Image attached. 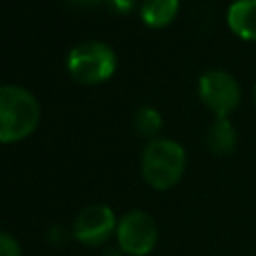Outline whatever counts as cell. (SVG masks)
I'll use <instances>...</instances> for the list:
<instances>
[{
  "instance_id": "obj_1",
  "label": "cell",
  "mask_w": 256,
  "mask_h": 256,
  "mask_svg": "<svg viewBox=\"0 0 256 256\" xmlns=\"http://www.w3.org/2000/svg\"><path fill=\"white\" fill-rule=\"evenodd\" d=\"M40 122L36 96L16 84L0 86V144L28 138Z\"/></svg>"
},
{
  "instance_id": "obj_2",
  "label": "cell",
  "mask_w": 256,
  "mask_h": 256,
  "mask_svg": "<svg viewBox=\"0 0 256 256\" xmlns=\"http://www.w3.org/2000/svg\"><path fill=\"white\" fill-rule=\"evenodd\" d=\"M186 168V152L184 148L170 138H154L146 144L140 170L148 186L154 190H170L176 186Z\"/></svg>"
},
{
  "instance_id": "obj_3",
  "label": "cell",
  "mask_w": 256,
  "mask_h": 256,
  "mask_svg": "<svg viewBox=\"0 0 256 256\" xmlns=\"http://www.w3.org/2000/svg\"><path fill=\"white\" fill-rule=\"evenodd\" d=\"M114 50L100 40L76 44L66 58L68 74L80 84H102L116 72Z\"/></svg>"
},
{
  "instance_id": "obj_4",
  "label": "cell",
  "mask_w": 256,
  "mask_h": 256,
  "mask_svg": "<svg viewBox=\"0 0 256 256\" xmlns=\"http://www.w3.org/2000/svg\"><path fill=\"white\" fill-rule=\"evenodd\" d=\"M198 96L216 118H228L242 100L238 80L226 70H208L198 78Z\"/></svg>"
},
{
  "instance_id": "obj_5",
  "label": "cell",
  "mask_w": 256,
  "mask_h": 256,
  "mask_svg": "<svg viewBox=\"0 0 256 256\" xmlns=\"http://www.w3.org/2000/svg\"><path fill=\"white\" fill-rule=\"evenodd\" d=\"M116 240L124 254L148 256L158 242V226L144 210H130L116 226Z\"/></svg>"
},
{
  "instance_id": "obj_6",
  "label": "cell",
  "mask_w": 256,
  "mask_h": 256,
  "mask_svg": "<svg viewBox=\"0 0 256 256\" xmlns=\"http://www.w3.org/2000/svg\"><path fill=\"white\" fill-rule=\"evenodd\" d=\"M116 214L106 204H90L82 208L74 220L72 236L84 246H102L116 232Z\"/></svg>"
},
{
  "instance_id": "obj_7",
  "label": "cell",
  "mask_w": 256,
  "mask_h": 256,
  "mask_svg": "<svg viewBox=\"0 0 256 256\" xmlns=\"http://www.w3.org/2000/svg\"><path fill=\"white\" fill-rule=\"evenodd\" d=\"M226 22L238 38L256 42V0H234L228 6Z\"/></svg>"
},
{
  "instance_id": "obj_8",
  "label": "cell",
  "mask_w": 256,
  "mask_h": 256,
  "mask_svg": "<svg viewBox=\"0 0 256 256\" xmlns=\"http://www.w3.org/2000/svg\"><path fill=\"white\" fill-rule=\"evenodd\" d=\"M238 144V134L228 118H216L206 130V146L216 156H228Z\"/></svg>"
},
{
  "instance_id": "obj_9",
  "label": "cell",
  "mask_w": 256,
  "mask_h": 256,
  "mask_svg": "<svg viewBox=\"0 0 256 256\" xmlns=\"http://www.w3.org/2000/svg\"><path fill=\"white\" fill-rule=\"evenodd\" d=\"M180 10V0H144L140 8V18L152 28H162L170 24Z\"/></svg>"
},
{
  "instance_id": "obj_10",
  "label": "cell",
  "mask_w": 256,
  "mask_h": 256,
  "mask_svg": "<svg viewBox=\"0 0 256 256\" xmlns=\"http://www.w3.org/2000/svg\"><path fill=\"white\" fill-rule=\"evenodd\" d=\"M134 128L140 136L154 138L162 130V116L156 108L152 106H142L134 114Z\"/></svg>"
},
{
  "instance_id": "obj_11",
  "label": "cell",
  "mask_w": 256,
  "mask_h": 256,
  "mask_svg": "<svg viewBox=\"0 0 256 256\" xmlns=\"http://www.w3.org/2000/svg\"><path fill=\"white\" fill-rule=\"evenodd\" d=\"M0 256H22L18 240L12 234L2 230H0Z\"/></svg>"
},
{
  "instance_id": "obj_12",
  "label": "cell",
  "mask_w": 256,
  "mask_h": 256,
  "mask_svg": "<svg viewBox=\"0 0 256 256\" xmlns=\"http://www.w3.org/2000/svg\"><path fill=\"white\" fill-rule=\"evenodd\" d=\"M108 8L116 14H126L136 6V0H106Z\"/></svg>"
},
{
  "instance_id": "obj_13",
  "label": "cell",
  "mask_w": 256,
  "mask_h": 256,
  "mask_svg": "<svg viewBox=\"0 0 256 256\" xmlns=\"http://www.w3.org/2000/svg\"><path fill=\"white\" fill-rule=\"evenodd\" d=\"M62 232H66V230H64V228H60V226L52 228V232H48V240H50L54 246L64 244V242H66V234H62Z\"/></svg>"
},
{
  "instance_id": "obj_14",
  "label": "cell",
  "mask_w": 256,
  "mask_h": 256,
  "mask_svg": "<svg viewBox=\"0 0 256 256\" xmlns=\"http://www.w3.org/2000/svg\"><path fill=\"white\" fill-rule=\"evenodd\" d=\"M70 2L76 6H96V4H102L106 0H70Z\"/></svg>"
},
{
  "instance_id": "obj_15",
  "label": "cell",
  "mask_w": 256,
  "mask_h": 256,
  "mask_svg": "<svg viewBox=\"0 0 256 256\" xmlns=\"http://www.w3.org/2000/svg\"><path fill=\"white\" fill-rule=\"evenodd\" d=\"M254 104H256V88H254Z\"/></svg>"
}]
</instances>
